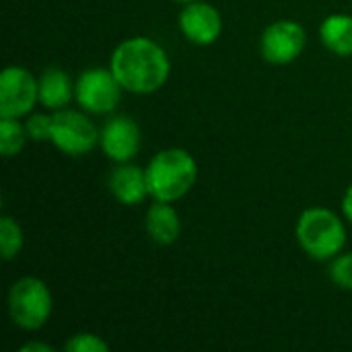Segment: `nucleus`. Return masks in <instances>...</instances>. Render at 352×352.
Here are the masks:
<instances>
[{
    "label": "nucleus",
    "mask_w": 352,
    "mask_h": 352,
    "mask_svg": "<svg viewBox=\"0 0 352 352\" xmlns=\"http://www.w3.org/2000/svg\"><path fill=\"white\" fill-rule=\"evenodd\" d=\"M109 68L124 91L151 95L167 82L171 62L157 41L148 37H130L113 50Z\"/></svg>",
    "instance_id": "1"
},
{
    "label": "nucleus",
    "mask_w": 352,
    "mask_h": 352,
    "mask_svg": "<svg viewBox=\"0 0 352 352\" xmlns=\"http://www.w3.org/2000/svg\"><path fill=\"white\" fill-rule=\"evenodd\" d=\"M198 179V163L184 148L159 151L146 165L148 194L159 202H175L184 198Z\"/></svg>",
    "instance_id": "2"
},
{
    "label": "nucleus",
    "mask_w": 352,
    "mask_h": 352,
    "mask_svg": "<svg viewBox=\"0 0 352 352\" xmlns=\"http://www.w3.org/2000/svg\"><path fill=\"white\" fill-rule=\"evenodd\" d=\"M297 241L309 258L326 262L344 250L346 227L328 208H307L297 221Z\"/></svg>",
    "instance_id": "3"
},
{
    "label": "nucleus",
    "mask_w": 352,
    "mask_h": 352,
    "mask_svg": "<svg viewBox=\"0 0 352 352\" xmlns=\"http://www.w3.org/2000/svg\"><path fill=\"white\" fill-rule=\"evenodd\" d=\"M52 307L50 287L37 276H23L8 291V316L21 330H41L52 316Z\"/></svg>",
    "instance_id": "4"
},
{
    "label": "nucleus",
    "mask_w": 352,
    "mask_h": 352,
    "mask_svg": "<svg viewBox=\"0 0 352 352\" xmlns=\"http://www.w3.org/2000/svg\"><path fill=\"white\" fill-rule=\"evenodd\" d=\"M101 134L97 126L82 113L74 109H58L52 116V138L50 142L68 157H82L89 155Z\"/></svg>",
    "instance_id": "5"
},
{
    "label": "nucleus",
    "mask_w": 352,
    "mask_h": 352,
    "mask_svg": "<svg viewBox=\"0 0 352 352\" xmlns=\"http://www.w3.org/2000/svg\"><path fill=\"white\" fill-rule=\"evenodd\" d=\"M122 91L111 68H89L74 82V99L89 113L113 111Z\"/></svg>",
    "instance_id": "6"
},
{
    "label": "nucleus",
    "mask_w": 352,
    "mask_h": 352,
    "mask_svg": "<svg viewBox=\"0 0 352 352\" xmlns=\"http://www.w3.org/2000/svg\"><path fill=\"white\" fill-rule=\"evenodd\" d=\"M39 101V80L23 66H6L0 72V116L25 118Z\"/></svg>",
    "instance_id": "7"
},
{
    "label": "nucleus",
    "mask_w": 352,
    "mask_h": 352,
    "mask_svg": "<svg viewBox=\"0 0 352 352\" xmlns=\"http://www.w3.org/2000/svg\"><path fill=\"white\" fill-rule=\"evenodd\" d=\"M305 43H307V33L303 25L291 19H283L270 23L264 29L260 37V52L266 62L285 66L301 56Z\"/></svg>",
    "instance_id": "8"
},
{
    "label": "nucleus",
    "mask_w": 352,
    "mask_h": 352,
    "mask_svg": "<svg viewBox=\"0 0 352 352\" xmlns=\"http://www.w3.org/2000/svg\"><path fill=\"white\" fill-rule=\"evenodd\" d=\"M140 142H142L140 128L128 116L109 118L105 122V126L101 130V138H99L101 151L113 163H130L138 155Z\"/></svg>",
    "instance_id": "9"
},
{
    "label": "nucleus",
    "mask_w": 352,
    "mask_h": 352,
    "mask_svg": "<svg viewBox=\"0 0 352 352\" xmlns=\"http://www.w3.org/2000/svg\"><path fill=\"white\" fill-rule=\"evenodd\" d=\"M179 29L188 41L196 45H210L221 37L223 19H221V12L212 4L204 0H194L182 8Z\"/></svg>",
    "instance_id": "10"
},
{
    "label": "nucleus",
    "mask_w": 352,
    "mask_h": 352,
    "mask_svg": "<svg viewBox=\"0 0 352 352\" xmlns=\"http://www.w3.org/2000/svg\"><path fill=\"white\" fill-rule=\"evenodd\" d=\"M107 188L116 200H120L126 206L140 204L148 194V182H146V169L132 165V163H120L109 173Z\"/></svg>",
    "instance_id": "11"
},
{
    "label": "nucleus",
    "mask_w": 352,
    "mask_h": 352,
    "mask_svg": "<svg viewBox=\"0 0 352 352\" xmlns=\"http://www.w3.org/2000/svg\"><path fill=\"white\" fill-rule=\"evenodd\" d=\"M146 231L151 235L153 241H157L159 245H171L179 239L182 233V221L177 210L171 206V202H159L155 200V204L146 210V219H144Z\"/></svg>",
    "instance_id": "12"
},
{
    "label": "nucleus",
    "mask_w": 352,
    "mask_h": 352,
    "mask_svg": "<svg viewBox=\"0 0 352 352\" xmlns=\"http://www.w3.org/2000/svg\"><path fill=\"white\" fill-rule=\"evenodd\" d=\"M74 97V85L60 68H45L39 78V103L52 111L64 109Z\"/></svg>",
    "instance_id": "13"
},
{
    "label": "nucleus",
    "mask_w": 352,
    "mask_h": 352,
    "mask_svg": "<svg viewBox=\"0 0 352 352\" xmlns=\"http://www.w3.org/2000/svg\"><path fill=\"white\" fill-rule=\"evenodd\" d=\"M322 43L336 56H352V16L344 12L330 14L320 25Z\"/></svg>",
    "instance_id": "14"
},
{
    "label": "nucleus",
    "mask_w": 352,
    "mask_h": 352,
    "mask_svg": "<svg viewBox=\"0 0 352 352\" xmlns=\"http://www.w3.org/2000/svg\"><path fill=\"white\" fill-rule=\"evenodd\" d=\"M29 140L25 124L19 122V118H6L0 116V153L4 159L16 157L25 142Z\"/></svg>",
    "instance_id": "15"
},
{
    "label": "nucleus",
    "mask_w": 352,
    "mask_h": 352,
    "mask_svg": "<svg viewBox=\"0 0 352 352\" xmlns=\"http://www.w3.org/2000/svg\"><path fill=\"white\" fill-rule=\"evenodd\" d=\"M23 241H25V237H23L21 225L12 217L4 214L0 219V254H2V260L4 262L14 260L23 250Z\"/></svg>",
    "instance_id": "16"
},
{
    "label": "nucleus",
    "mask_w": 352,
    "mask_h": 352,
    "mask_svg": "<svg viewBox=\"0 0 352 352\" xmlns=\"http://www.w3.org/2000/svg\"><path fill=\"white\" fill-rule=\"evenodd\" d=\"M330 278L342 291H352V252L338 254L330 264Z\"/></svg>",
    "instance_id": "17"
},
{
    "label": "nucleus",
    "mask_w": 352,
    "mask_h": 352,
    "mask_svg": "<svg viewBox=\"0 0 352 352\" xmlns=\"http://www.w3.org/2000/svg\"><path fill=\"white\" fill-rule=\"evenodd\" d=\"M25 130L29 140L43 142L52 138V116L45 113H29L25 120Z\"/></svg>",
    "instance_id": "18"
},
{
    "label": "nucleus",
    "mask_w": 352,
    "mask_h": 352,
    "mask_svg": "<svg viewBox=\"0 0 352 352\" xmlns=\"http://www.w3.org/2000/svg\"><path fill=\"white\" fill-rule=\"evenodd\" d=\"M64 351L68 352H107L109 346L95 334L91 332H80V334H74L66 344H64Z\"/></svg>",
    "instance_id": "19"
},
{
    "label": "nucleus",
    "mask_w": 352,
    "mask_h": 352,
    "mask_svg": "<svg viewBox=\"0 0 352 352\" xmlns=\"http://www.w3.org/2000/svg\"><path fill=\"white\" fill-rule=\"evenodd\" d=\"M21 352H54L50 344H41V342H27L21 346Z\"/></svg>",
    "instance_id": "20"
},
{
    "label": "nucleus",
    "mask_w": 352,
    "mask_h": 352,
    "mask_svg": "<svg viewBox=\"0 0 352 352\" xmlns=\"http://www.w3.org/2000/svg\"><path fill=\"white\" fill-rule=\"evenodd\" d=\"M342 212H344V217L352 223V184L349 186V190H346V194L342 198Z\"/></svg>",
    "instance_id": "21"
},
{
    "label": "nucleus",
    "mask_w": 352,
    "mask_h": 352,
    "mask_svg": "<svg viewBox=\"0 0 352 352\" xmlns=\"http://www.w3.org/2000/svg\"><path fill=\"white\" fill-rule=\"evenodd\" d=\"M175 2H184V4H188V2H194V0H175Z\"/></svg>",
    "instance_id": "22"
}]
</instances>
